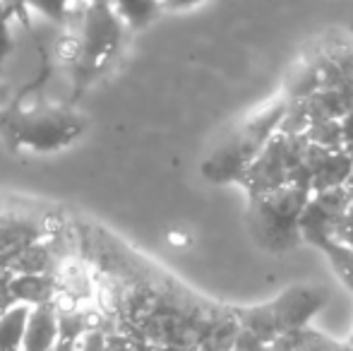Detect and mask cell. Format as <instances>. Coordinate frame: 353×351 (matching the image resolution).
<instances>
[{"label": "cell", "mask_w": 353, "mask_h": 351, "mask_svg": "<svg viewBox=\"0 0 353 351\" xmlns=\"http://www.w3.org/2000/svg\"><path fill=\"white\" fill-rule=\"evenodd\" d=\"M283 111H286V99L279 94L228 128L210 157L202 161V176L214 185H231V183L241 185L243 176L248 174L262 147L279 130Z\"/></svg>", "instance_id": "6da1fadb"}, {"label": "cell", "mask_w": 353, "mask_h": 351, "mask_svg": "<svg viewBox=\"0 0 353 351\" xmlns=\"http://www.w3.org/2000/svg\"><path fill=\"white\" fill-rule=\"evenodd\" d=\"M310 192L307 185H283L248 197V229L265 253L283 255L301 245L298 221Z\"/></svg>", "instance_id": "7a4b0ae2"}, {"label": "cell", "mask_w": 353, "mask_h": 351, "mask_svg": "<svg viewBox=\"0 0 353 351\" xmlns=\"http://www.w3.org/2000/svg\"><path fill=\"white\" fill-rule=\"evenodd\" d=\"M327 303V294L317 286L296 284L276 296L274 301L262 305H248V308H233L238 328L250 332L262 344L270 347L274 339L283 334L298 332L310 328V320L320 313Z\"/></svg>", "instance_id": "3957f363"}, {"label": "cell", "mask_w": 353, "mask_h": 351, "mask_svg": "<svg viewBox=\"0 0 353 351\" xmlns=\"http://www.w3.org/2000/svg\"><path fill=\"white\" fill-rule=\"evenodd\" d=\"M123 27L125 24L113 12L108 0H87L74 46V80L79 89L113 61L123 41Z\"/></svg>", "instance_id": "277c9868"}, {"label": "cell", "mask_w": 353, "mask_h": 351, "mask_svg": "<svg viewBox=\"0 0 353 351\" xmlns=\"http://www.w3.org/2000/svg\"><path fill=\"white\" fill-rule=\"evenodd\" d=\"M305 135H283L276 130L270 137L257 159L243 176L241 188L245 195H262V192L279 190L283 185H307L305 174Z\"/></svg>", "instance_id": "5b68a950"}, {"label": "cell", "mask_w": 353, "mask_h": 351, "mask_svg": "<svg viewBox=\"0 0 353 351\" xmlns=\"http://www.w3.org/2000/svg\"><path fill=\"white\" fill-rule=\"evenodd\" d=\"M84 130L82 118L63 106H41L12 113L5 123V135L14 147L29 152H56L72 145Z\"/></svg>", "instance_id": "8992f818"}, {"label": "cell", "mask_w": 353, "mask_h": 351, "mask_svg": "<svg viewBox=\"0 0 353 351\" xmlns=\"http://www.w3.org/2000/svg\"><path fill=\"white\" fill-rule=\"evenodd\" d=\"M351 205L349 195L344 188H332L325 192H310L305 207L301 212V221H298V231H301V241L320 248L322 243L334 239L336 224H339L341 214L346 207Z\"/></svg>", "instance_id": "52a82bcc"}, {"label": "cell", "mask_w": 353, "mask_h": 351, "mask_svg": "<svg viewBox=\"0 0 353 351\" xmlns=\"http://www.w3.org/2000/svg\"><path fill=\"white\" fill-rule=\"evenodd\" d=\"M305 174L312 192L344 188L351 174V154L346 150H325L307 142Z\"/></svg>", "instance_id": "ba28073f"}, {"label": "cell", "mask_w": 353, "mask_h": 351, "mask_svg": "<svg viewBox=\"0 0 353 351\" xmlns=\"http://www.w3.org/2000/svg\"><path fill=\"white\" fill-rule=\"evenodd\" d=\"M58 347V313L56 303H41L29 308L24 328L22 351H53Z\"/></svg>", "instance_id": "9c48e42d"}, {"label": "cell", "mask_w": 353, "mask_h": 351, "mask_svg": "<svg viewBox=\"0 0 353 351\" xmlns=\"http://www.w3.org/2000/svg\"><path fill=\"white\" fill-rule=\"evenodd\" d=\"M301 101L305 103L310 123L339 121L353 108V89H317L315 94L301 99Z\"/></svg>", "instance_id": "30bf717a"}, {"label": "cell", "mask_w": 353, "mask_h": 351, "mask_svg": "<svg viewBox=\"0 0 353 351\" xmlns=\"http://www.w3.org/2000/svg\"><path fill=\"white\" fill-rule=\"evenodd\" d=\"M317 89H320V72H317L315 58L305 51L298 58L296 66L288 70L286 80H283L281 97L286 101H301V99H307L310 94H315Z\"/></svg>", "instance_id": "8fae6325"}, {"label": "cell", "mask_w": 353, "mask_h": 351, "mask_svg": "<svg viewBox=\"0 0 353 351\" xmlns=\"http://www.w3.org/2000/svg\"><path fill=\"white\" fill-rule=\"evenodd\" d=\"M29 305L14 303L0 313V351H22Z\"/></svg>", "instance_id": "7c38bea8"}, {"label": "cell", "mask_w": 353, "mask_h": 351, "mask_svg": "<svg viewBox=\"0 0 353 351\" xmlns=\"http://www.w3.org/2000/svg\"><path fill=\"white\" fill-rule=\"evenodd\" d=\"M108 3L121 22L132 29L147 27L161 10V0H108Z\"/></svg>", "instance_id": "4fadbf2b"}, {"label": "cell", "mask_w": 353, "mask_h": 351, "mask_svg": "<svg viewBox=\"0 0 353 351\" xmlns=\"http://www.w3.org/2000/svg\"><path fill=\"white\" fill-rule=\"evenodd\" d=\"M320 250L325 253V258L330 260L334 274L339 277V281L353 294V248L339 243V241H327L320 245Z\"/></svg>", "instance_id": "5bb4252c"}, {"label": "cell", "mask_w": 353, "mask_h": 351, "mask_svg": "<svg viewBox=\"0 0 353 351\" xmlns=\"http://www.w3.org/2000/svg\"><path fill=\"white\" fill-rule=\"evenodd\" d=\"M305 140L315 147H325V150H344L341 145V128L339 121H315L307 126L303 132Z\"/></svg>", "instance_id": "9a60e30c"}, {"label": "cell", "mask_w": 353, "mask_h": 351, "mask_svg": "<svg viewBox=\"0 0 353 351\" xmlns=\"http://www.w3.org/2000/svg\"><path fill=\"white\" fill-rule=\"evenodd\" d=\"M74 0H27V10H34L41 17H46L51 24H65V19L72 14Z\"/></svg>", "instance_id": "2e32d148"}, {"label": "cell", "mask_w": 353, "mask_h": 351, "mask_svg": "<svg viewBox=\"0 0 353 351\" xmlns=\"http://www.w3.org/2000/svg\"><path fill=\"white\" fill-rule=\"evenodd\" d=\"M298 337H301L303 351H346V342H336L312 328L298 330Z\"/></svg>", "instance_id": "e0dca14e"}, {"label": "cell", "mask_w": 353, "mask_h": 351, "mask_svg": "<svg viewBox=\"0 0 353 351\" xmlns=\"http://www.w3.org/2000/svg\"><path fill=\"white\" fill-rule=\"evenodd\" d=\"M10 22H12V12H10L8 5L0 0V72H3L5 63H8L10 53H12V46H14Z\"/></svg>", "instance_id": "ac0fdd59"}, {"label": "cell", "mask_w": 353, "mask_h": 351, "mask_svg": "<svg viewBox=\"0 0 353 351\" xmlns=\"http://www.w3.org/2000/svg\"><path fill=\"white\" fill-rule=\"evenodd\" d=\"M334 241H339V243H344V245H349V248H353V202H351L349 207H346V212L341 214L339 224H336Z\"/></svg>", "instance_id": "d6986e66"}, {"label": "cell", "mask_w": 353, "mask_h": 351, "mask_svg": "<svg viewBox=\"0 0 353 351\" xmlns=\"http://www.w3.org/2000/svg\"><path fill=\"white\" fill-rule=\"evenodd\" d=\"M339 128H341V145L346 152H353V108L346 116L339 118Z\"/></svg>", "instance_id": "ffe728a7"}, {"label": "cell", "mask_w": 353, "mask_h": 351, "mask_svg": "<svg viewBox=\"0 0 353 351\" xmlns=\"http://www.w3.org/2000/svg\"><path fill=\"white\" fill-rule=\"evenodd\" d=\"M5 5L10 8V12H12V17H19V19H27V0H3Z\"/></svg>", "instance_id": "44dd1931"}, {"label": "cell", "mask_w": 353, "mask_h": 351, "mask_svg": "<svg viewBox=\"0 0 353 351\" xmlns=\"http://www.w3.org/2000/svg\"><path fill=\"white\" fill-rule=\"evenodd\" d=\"M205 3V0H161V8L168 10H188V8H195V5Z\"/></svg>", "instance_id": "7402d4cb"}, {"label": "cell", "mask_w": 353, "mask_h": 351, "mask_svg": "<svg viewBox=\"0 0 353 351\" xmlns=\"http://www.w3.org/2000/svg\"><path fill=\"white\" fill-rule=\"evenodd\" d=\"M349 154H351V174H349V181H346L344 190H346V195H349V200L353 202V152H349Z\"/></svg>", "instance_id": "603a6c76"}, {"label": "cell", "mask_w": 353, "mask_h": 351, "mask_svg": "<svg viewBox=\"0 0 353 351\" xmlns=\"http://www.w3.org/2000/svg\"><path fill=\"white\" fill-rule=\"evenodd\" d=\"M346 344H349V347H353V330H351V337L346 339Z\"/></svg>", "instance_id": "cb8c5ba5"}, {"label": "cell", "mask_w": 353, "mask_h": 351, "mask_svg": "<svg viewBox=\"0 0 353 351\" xmlns=\"http://www.w3.org/2000/svg\"><path fill=\"white\" fill-rule=\"evenodd\" d=\"M0 103H3V85H0Z\"/></svg>", "instance_id": "d4e9b609"}, {"label": "cell", "mask_w": 353, "mask_h": 351, "mask_svg": "<svg viewBox=\"0 0 353 351\" xmlns=\"http://www.w3.org/2000/svg\"><path fill=\"white\" fill-rule=\"evenodd\" d=\"M346 351H353V347H349V344H346Z\"/></svg>", "instance_id": "484cf974"}]
</instances>
